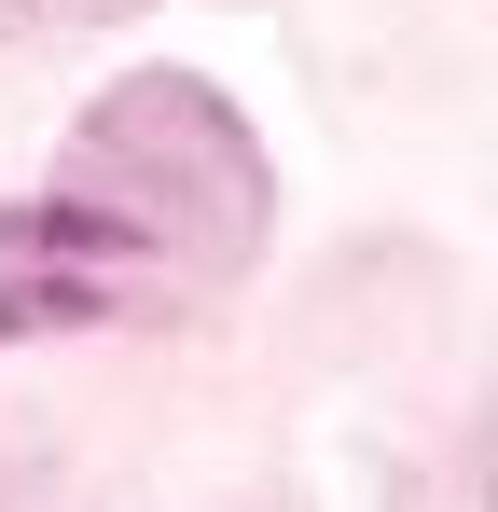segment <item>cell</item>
<instances>
[{
  "instance_id": "1",
  "label": "cell",
  "mask_w": 498,
  "mask_h": 512,
  "mask_svg": "<svg viewBox=\"0 0 498 512\" xmlns=\"http://www.w3.org/2000/svg\"><path fill=\"white\" fill-rule=\"evenodd\" d=\"M249 222H263L249 125H236L208 84L153 70V84H111V97H97L70 208H14L0 236H14V250H166V236L236 250Z\"/></svg>"
}]
</instances>
